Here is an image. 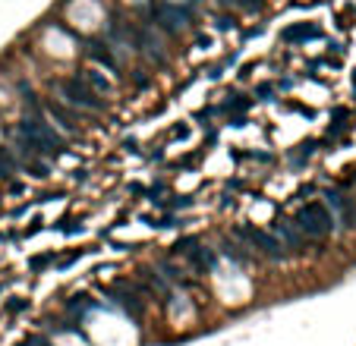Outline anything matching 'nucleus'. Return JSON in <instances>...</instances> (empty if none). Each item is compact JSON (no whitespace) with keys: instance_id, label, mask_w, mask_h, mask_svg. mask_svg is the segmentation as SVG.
Returning a JSON list of instances; mask_svg holds the SVG:
<instances>
[{"instance_id":"nucleus-1","label":"nucleus","mask_w":356,"mask_h":346,"mask_svg":"<svg viewBox=\"0 0 356 346\" xmlns=\"http://www.w3.org/2000/svg\"><path fill=\"white\" fill-rule=\"evenodd\" d=\"M19 135H22L25 151H41V154H48V158L66 154V142L60 138V132H54V129L38 117H25L19 123Z\"/></svg>"},{"instance_id":"nucleus-2","label":"nucleus","mask_w":356,"mask_h":346,"mask_svg":"<svg viewBox=\"0 0 356 346\" xmlns=\"http://www.w3.org/2000/svg\"><path fill=\"white\" fill-rule=\"evenodd\" d=\"M293 223H297V230L303 233V236H309V239H325L328 233H331V227H334V214L328 211L325 205L309 202V205H303L300 211H297Z\"/></svg>"},{"instance_id":"nucleus-3","label":"nucleus","mask_w":356,"mask_h":346,"mask_svg":"<svg viewBox=\"0 0 356 346\" xmlns=\"http://www.w3.org/2000/svg\"><path fill=\"white\" fill-rule=\"evenodd\" d=\"M60 88H63V98L73 104V107L92 110V114H101L104 110V98L98 91H92L89 85H85V79H79V76H76V79H63Z\"/></svg>"},{"instance_id":"nucleus-4","label":"nucleus","mask_w":356,"mask_h":346,"mask_svg":"<svg viewBox=\"0 0 356 346\" xmlns=\"http://www.w3.org/2000/svg\"><path fill=\"white\" fill-rule=\"evenodd\" d=\"M237 236H243V239H246L258 255L271 258V261H281V258H284V246L271 236V233L255 230V227H246V223H243V227H237Z\"/></svg>"},{"instance_id":"nucleus-5","label":"nucleus","mask_w":356,"mask_h":346,"mask_svg":"<svg viewBox=\"0 0 356 346\" xmlns=\"http://www.w3.org/2000/svg\"><path fill=\"white\" fill-rule=\"evenodd\" d=\"M274 239L281 242L284 249H290V252H303V249H306V239H303V233L297 230V223L284 220V217L274 220Z\"/></svg>"},{"instance_id":"nucleus-6","label":"nucleus","mask_w":356,"mask_h":346,"mask_svg":"<svg viewBox=\"0 0 356 346\" xmlns=\"http://www.w3.org/2000/svg\"><path fill=\"white\" fill-rule=\"evenodd\" d=\"M325 202H328V208L337 214L341 227H356V205H353V198H347L344 192H328Z\"/></svg>"},{"instance_id":"nucleus-7","label":"nucleus","mask_w":356,"mask_h":346,"mask_svg":"<svg viewBox=\"0 0 356 346\" xmlns=\"http://www.w3.org/2000/svg\"><path fill=\"white\" fill-rule=\"evenodd\" d=\"M183 19H186V6L180 10V6H170V3H161V6H158V16H154V22H158L164 32H170V35L180 32V29L186 25Z\"/></svg>"},{"instance_id":"nucleus-8","label":"nucleus","mask_w":356,"mask_h":346,"mask_svg":"<svg viewBox=\"0 0 356 346\" xmlns=\"http://www.w3.org/2000/svg\"><path fill=\"white\" fill-rule=\"evenodd\" d=\"M318 25H306V22H300V25H287V29L281 32V38L287 41V44H297V41H306V38H318Z\"/></svg>"},{"instance_id":"nucleus-9","label":"nucleus","mask_w":356,"mask_h":346,"mask_svg":"<svg viewBox=\"0 0 356 346\" xmlns=\"http://www.w3.org/2000/svg\"><path fill=\"white\" fill-rule=\"evenodd\" d=\"M89 57H95L98 63H104L107 69H117V60H114V54H110V47H107V44H101V41L89 44Z\"/></svg>"},{"instance_id":"nucleus-10","label":"nucleus","mask_w":356,"mask_h":346,"mask_svg":"<svg viewBox=\"0 0 356 346\" xmlns=\"http://www.w3.org/2000/svg\"><path fill=\"white\" fill-rule=\"evenodd\" d=\"M48 110H51V114H54V117H57V120H60V123H63L66 129H76V114H73V110H66L63 104L48 101Z\"/></svg>"},{"instance_id":"nucleus-11","label":"nucleus","mask_w":356,"mask_h":346,"mask_svg":"<svg viewBox=\"0 0 356 346\" xmlns=\"http://www.w3.org/2000/svg\"><path fill=\"white\" fill-rule=\"evenodd\" d=\"M110 296H114V299L120 302V305H123V308L129 311V315H133V318H139V315H142V305L136 302V296H133V293H120V290H110Z\"/></svg>"},{"instance_id":"nucleus-12","label":"nucleus","mask_w":356,"mask_h":346,"mask_svg":"<svg viewBox=\"0 0 356 346\" xmlns=\"http://www.w3.org/2000/svg\"><path fill=\"white\" fill-rule=\"evenodd\" d=\"M25 170H29L32 176H38V179H45V176H48V164L35 158V151H25Z\"/></svg>"},{"instance_id":"nucleus-13","label":"nucleus","mask_w":356,"mask_h":346,"mask_svg":"<svg viewBox=\"0 0 356 346\" xmlns=\"http://www.w3.org/2000/svg\"><path fill=\"white\" fill-rule=\"evenodd\" d=\"M13 173H16V161H13V154H10V151H0V176L10 179Z\"/></svg>"},{"instance_id":"nucleus-14","label":"nucleus","mask_w":356,"mask_h":346,"mask_svg":"<svg viewBox=\"0 0 356 346\" xmlns=\"http://www.w3.org/2000/svg\"><path fill=\"white\" fill-rule=\"evenodd\" d=\"M51 261H54V255H51V252H48V255H35L32 261H29V267H32V271H45Z\"/></svg>"},{"instance_id":"nucleus-15","label":"nucleus","mask_w":356,"mask_h":346,"mask_svg":"<svg viewBox=\"0 0 356 346\" xmlns=\"http://www.w3.org/2000/svg\"><path fill=\"white\" fill-rule=\"evenodd\" d=\"M22 308H29V299H19V296H16V299L6 302V311H10V315H19Z\"/></svg>"},{"instance_id":"nucleus-16","label":"nucleus","mask_w":356,"mask_h":346,"mask_svg":"<svg viewBox=\"0 0 356 346\" xmlns=\"http://www.w3.org/2000/svg\"><path fill=\"white\" fill-rule=\"evenodd\" d=\"M246 107H249L246 98H233V101H227V110H233V114H243Z\"/></svg>"},{"instance_id":"nucleus-17","label":"nucleus","mask_w":356,"mask_h":346,"mask_svg":"<svg viewBox=\"0 0 356 346\" xmlns=\"http://www.w3.org/2000/svg\"><path fill=\"white\" fill-rule=\"evenodd\" d=\"M92 302H89V296H73V302H69V311H82V308H89Z\"/></svg>"},{"instance_id":"nucleus-18","label":"nucleus","mask_w":356,"mask_h":346,"mask_svg":"<svg viewBox=\"0 0 356 346\" xmlns=\"http://www.w3.org/2000/svg\"><path fill=\"white\" fill-rule=\"evenodd\" d=\"M22 346H48V340H45V337H29Z\"/></svg>"},{"instance_id":"nucleus-19","label":"nucleus","mask_w":356,"mask_h":346,"mask_svg":"<svg viewBox=\"0 0 356 346\" xmlns=\"http://www.w3.org/2000/svg\"><path fill=\"white\" fill-rule=\"evenodd\" d=\"M271 91H274V85H268V82H265V85H258V94H262V98H268Z\"/></svg>"},{"instance_id":"nucleus-20","label":"nucleus","mask_w":356,"mask_h":346,"mask_svg":"<svg viewBox=\"0 0 356 346\" xmlns=\"http://www.w3.org/2000/svg\"><path fill=\"white\" fill-rule=\"evenodd\" d=\"M38 230H41V220H32V227L25 230V236H35V233H38Z\"/></svg>"},{"instance_id":"nucleus-21","label":"nucleus","mask_w":356,"mask_h":346,"mask_svg":"<svg viewBox=\"0 0 356 346\" xmlns=\"http://www.w3.org/2000/svg\"><path fill=\"white\" fill-rule=\"evenodd\" d=\"M221 3H233V0H221Z\"/></svg>"},{"instance_id":"nucleus-22","label":"nucleus","mask_w":356,"mask_h":346,"mask_svg":"<svg viewBox=\"0 0 356 346\" xmlns=\"http://www.w3.org/2000/svg\"><path fill=\"white\" fill-rule=\"evenodd\" d=\"M353 85H356V73H353Z\"/></svg>"}]
</instances>
